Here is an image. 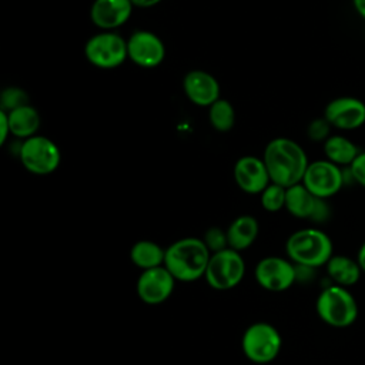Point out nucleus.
<instances>
[{
    "instance_id": "1",
    "label": "nucleus",
    "mask_w": 365,
    "mask_h": 365,
    "mask_svg": "<svg viewBox=\"0 0 365 365\" xmlns=\"http://www.w3.org/2000/svg\"><path fill=\"white\" fill-rule=\"evenodd\" d=\"M262 160L267 165L271 182L289 188L302 182L309 164L305 150L294 140L277 137L264 150Z\"/></svg>"
},
{
    "instance_id": "2",
    "label": "nucleus",
    "mask_w": 365,
    "mask_h": 365,
    "mask_svg": "<svg viewBox=\"0 0 365 365\" xmlns=\"http://www.w3.org/2000/svg\"><path fill=\"white\" fill-rule=\"evenodd\" d=\"M211 252L202 238L185 237L165 248L164 267L177 281L191 282L205 275Z\"/></svg>"
},
{
    "instance_id": "3",
    "label": "nucleus",
    "mask_w": 365,
    "mask_h": 365,
    "mask_svg": "<svg viewBox=\"0 0 365 365\" xmlns=\"http://www.w3.org/2000/svg\"><path fill=\"white\" fill-rule=\"evenodd\" d=\"M285 251L294 264L314 269L327 265L331 259L332 241L318 228H302L288 237Z\"/></svg>"
},
{
    "instance_id": "4",
    "label": "nucleus",
    "mask_w": 365,
    "mask_h": 365,
    "mask_svg": "<svg viewBox=\"0 0 365 365\" xmlns=\"http://www.w3.org/2000/svg\"><path fill=\"white\" fill-rule=\"evenodd\" d=\"M317 312L325 324L335 328H345L355 322L358 304L348 288L334 284L324 288L318 295Z\"/></svg>"
},
{
    "instance_id": "5",
    "label": "nucleus",
    "mask_w": 365,
    "mask_h": 365,
    "mask_svg": "<svg viewBox=\"0 0 365 365\" xmlns=\"http://www.w3.org/2000/svg\"><path fill=\"white\" fill-rule=\"evenodd\" d=\"M17 155L23 167L36 175L54 173L61 161L58 145L48 137L40 134L23 140Z\"/></svg>"
},
{
    "instance_id": "6",
    "label": "nucleus",
    "mask_w": 365,
    "mask_h": 365,
    "mask_svg": "<svg viewBox=\"0 0 365 365\" xmlns=\"http://www.w3.org/2000/svg\"><path fill=\"white\" fill-rule=\"evenodd\" d=\"M84 56L97 68H117L128 58L127 40L115 31H100L86 41Z\"/></svg>"
},
{
    "instance_id": "7",
    "label": "nucleus",
    "mask_w": 365,
    "mask_h": 365,
    "mask_svg": "<svg viewBox=\"0 0 365 365\" xmlns=\"http://www.w3.org/2000/svg\"><path fill=\"white\" fill-rule=\"evenodd\" d=\"M241 346L244 355L255 364L274 361L281 351V335L268 322L251 324L242 334Z\"/></svg>"
},
{
    "instance_id": "8",
    "label": "nucleus",
    "mask_w": 365,
    "mask_h": 365,
    "mask_svg": "<svg viewBox=\"0 0 365 365\" xmlns=\"http://www.w3.org/2000/svg\"><path fill=\"white\" fill-rule=\"evenodd\" d=\"M245 262L241 254L232 248H225L222 251L211 254L205 281L217 291H227L235 288L244 278Z\"/></svg>"
},
{
    "instance_id": "9",
    "label": "nucleus",
    "mask_w": 365,
    "mask_h": 365,
    "mask_svg": "<svg viewBox=\"0 0 365 365\" xmlns=\"http://www.w3.org/2000/svg\"><path fill=\"white\" fill-rule=\"evenodd\" d=\"M345 177L339 165L325 160H317L308 164L302 184L318 198L335 195L344 185Z\"/></svg>"
},
{
    "instance_id": "10",
    "label": "nucleus",
    "mask_w": 365,
    "mask_h": 365,
    "mask_svg": "<svg viewBox=\"0 0 365 365\" xmlns=\"http://www.w3.org/2000/svg\"><path fill=\"white\" fill-rule=\"evenodd\" d=\"M285 210L295 218L314 222H325L331 215L327 200L315 197L302 182L287 188Z\"/></svg>"
},
{
    "instance_id": "11",
    "label": "nucleus",
    "mask_w": 365,
    "mask_h": 365,
    "mask_svg": "<svg viewBox=\"0 0 365 365\" xmlns=\"http://www.w3.org/2000/svg\"><path fill=\"white\" fill-rule=\"evenodd\" d=\"M254 274L258 285L272 292L285 291L297 281L295 264L281 257H265L259 259Z\"/></svg>"
},
{
    "instance_id": "12",
    "label": "nucleus",
    "mask_w": 365,
    "mask_h": 365,
    "mask_svg": "<svg viewBox=\"0 0 365 365\" xmlns=\"http://www.w3.org/2000/svg\"><path fill=\"white\" fill-rule=\"evenodd\" d=\"M128 58L143 68L158 67L165 57L163 40L153 31L137 30L127 38Z\"/></svg>"
},
{
    "instance_id": "13",
    "label": "nucleus",
    "mask_w": 365,
    "mask_h": 365,
    "mask_svg": "<svg viewBox=\"0 0 365 365\" xmlns=\"http://www.w3.org/2000/svg\"><path fill=\"white\" fill-rule=\"evenodd\" d=\"M175 281L164 265L145 269L137 279V295L148 305L161 304L171 297Z\"/></svg>"
},
{
    "instance_id": "14",
    "label": "nucleus",
    "mask_w": 365,
    "mask_h": 365,
    "mask_svg": "<svg viewBox=\"0 0 365 365\" xmlns=\"http://www.w3.org/2000/svg\"><path fill=\"white\" fill-rule=\"evenodd\" d=\"M324 117L338 130H356L365 123V103L351 96L336 97L327 104Z\"/></svg>"
},
{
    "instance_id": "15",
    "label": "nucleus",
    "mask_w": 365,
    "mask_h": 365,
    "mask_svg": "<svg viewBox=\"0 0 365 365\" xmlns=\"http://www.w3.org/2000/svg\"><path fill=\"white\" fill-rule=\"evenodd\" d=\"M232 175L238 188L247 194H261L271 184L264 160L255 155L240 157L234 164Z\"/></svg>"
},
{
    "instance_id": "16",
    "label": "nucleus",
    "mask_w": 365,
    "mask_h": 365,
    "mask_svg": "<svg viewBox=\"0 0 365 365\" xmlns=\"http://www.w3.org/2000/svg\"><path fill=\"white\" fill-rule=\"evenodd\" d=\"M182 90L185 97L200 107H210L221 98L218 80L204 70L188 71L182 78Z\"/></svg>"
},
{
    "instance_id": "17",
    "label": "nucleus",
    "mask_w": 365,
    "mask_h": 365,
    "mask_svg": "<svg viewBox=\"0 0 365 365\" xmlns=\"http://www.w3.org/2000/svg\"><path fill=\"white\" fill-rule=\"evenodd\" d=\"M133 7L131 0H94L90 7V20L103 31H114L128 21Z\"/></svg>"
},
{
    "instance_id": "18",
    "label": "nucleus",
    "mask_w": 365,
    "mask_h": 365,
    "mask_svg": "<svg viewBox=\"0 0 365 365\" xmlns=\"http://www.w3.org/2000/svg\"><path fill=\"white\" fill-rule=\"evenodd\" d=\"M228 238V247L235 251L247 250L257 240L259 227L255 217L244 214L237 217L225 230Z\"/></svg>"
},
{
    "instance_id": "19",
    "label": "nucleus",
    "mask_w": 365,
    "mask_h": 365,
    "mask_svg": "<svg viewBox=\"0 0 365 365\" xmlns=\"http://www.w3.org/2000/svg\"><path fill=\"white\" fill-rule=\"evenodd\" d=\"M7 118H9L11 135H14L16 138L27 140L36 135L40 128V114L30 104H26L9 111Z\"/></svg>"
},
{
    "instance_id": "20",
    "label": "nucleus",
    "mask_w": 365,
    "mask_h": 365,
    "mask_svg": "<svg viewBox=\"0 0 365 365\" xmlns=\"http://www.w3.org/2000/svg\"><path fill=\"white\" fill-rule=\"evenodd\" d=\"M325 267L329 278L336 285H341L345 288L356 284L362 274V269L358 261L348 258L345 255H332Z\"/></svg>"
},
{
    "instance_id": "21",
    "label": "nucleus",
    "mask_w": 365,
    "mask_h": 365,
    "mask_svg": "<svg viewBox=\"0 0 365 365\" xmlns=\"http://www.w3.org/2000/svg\"><path fill=\"white\" fill-rule=\"evenodd\" d=\"M165 250L150 240L137 241L130 250L131 262L143 271L164 265Z\"/></svg>"
},
{
    "instance_id": "22",
    "label": "nucleus",
    "mask_w": 365,
    "mask_h": 365,
    "mask_svg": "<svg viewBox=\"0 0 365 365\" xmlns=\"http://www.w3.org/2000/svg\"><path fill=\"white\" fill-rule=\"evenodd\" d=\"M361 151L358 147L344 135H329L324 143V154L328 161L336 165H351Z\"/></svg>"
},
{
    "instance_id": "23",
    "label": "nucleus",
    "mask_w": 365,
    "mask_h": 365,
    "mask_svg": "<svg viewBox=\"0 0 365 365\" xmlns=\"http://www.w3.org/2000/svg\"><path fill=\"white\" fill-rule=\"evenodd\" d=\"M208 120L215 131H230L235 123V111L232 104L225 98L217 100L214 104L208 107Z\"/></svg>"
},
{
    "instance_id": "24",
    "label": "nucleus",
    "mask_w": 365,
    "mask_h": 365,
    "mask_svg": "<svg viewBox=\"0 0 365 365\" xmlns=\"http://www.w3.org/2000/svg\"><path fill=\"white\" fill-rule=\"evenodd\" d=\"M261 205L268 212H277L285 208L287 188L271 182L261 194Z\"/></svg>"
},
{
    "instance_id": "25",
    "label": "nucleus",
    "mask_w": 365,
    "mask_h": 365,
    "mask_svg": "<svg viewBox=\"0 0 365 365\" xmlns=\"http://www.w3.org/2000/svg\"><path fill=\"white\" fill-rule=\"evenodd\" d=\"M26 104H29V97H27V93L20 87H16V86L6 87L0 94V110L9 113Z\"/></svg>"
},
{
    "instance_id": "26",
    "label": "nucleus",
    "mask_w": 365,
    "mask_h": 365,
    "mask_svg": "<svg viewBox=\"0 0 365 365\" xmlns=\"http://www.w3.org/2000/svg\"><path fill=\"white\" fill-rule=\"evenodd\" d=\"M204 244L207 245V248L210 250L211 254L222 251L228 247V238H227V231L221 230L220 227H210L202 237Z\"/></svg>"
},
{
    "instance_id": "27",
    "label": "nucleus",
    "mask_w": 365,
    "mask_h": 365,
    "mask_svg": "<svg viewBox=\"0 0 365 365\" xmlns=\"http://www.w3.org/2000/svg\"><path fill=\"white\" fill-rule=\"evenodd\" d=\"M329 131H331V124L325 120V117H321V118H314L308 124L307 135L311 141L325 143V140L329 138Z\"/></svg>"
},
{
    "instance_id": "28",
    "label": "nucleus",
    "mask_w": 365,
    "mask_h": 365,
    "mask_svg": "<svg viewBox=\"0 0 365 365\" xmlns=\"http://www.w3.org/2000/svg\"><path fill=\"white\" fill-rule=\"evenodd\" d=\"M351 178L365 188V151H361L349 165Z\"/></svg>"
},
{
    "instance_id": "29",
    "label": "nucleus",
    "mask_w": 365,
    "mask_h": 365,
    "mask_svg": "<svg viewBox=\"0 0 365 365\" xmlns=\"http://www.w3.org/2000/svg\"><path fill=\"white\" fill-rule=\"evenodd\" d=\"M9 135H11L7 113L0 110V144H6Z\"/></svg>"
},
{
    "instance_id": "30",
    "label": "nucleus",
    "mask_w": 365,
    "mask_h": 365,
    "mask_svg": "<svg viewBox=\"0 0 365 365\" xmlns=\"http://www.w3.org/2000/svg\"><path fill=\"white\" fill-rule=\"evenodd\" d=\"M134 7H140V9H150L157 6L158 3H161L163 0H131Z\"/></svg>"
},
{
    "instance_id": "31",
    "label": "nucleus",
    "mask_w": 365,
    "mask_h": 365,
    "mask_svg": "<svg viewBox=\"0 0 365 365\" xmlns=\"http://www.w3.org/2000/svg\"><path fill=\"white\" fill-rule=\"evenodd\" d=\"M356 261L362 269V272H365V242L361 245L359 251H358V255H356Z\"/></svg>"
},
{
    "instance_id": "32",
    "label": "nucleus",
    "mask_w": 365,
    "mask_h": 365,
    "mask_svg": "<svg viewBox=\"0 0 365 365\" xmlns=\"http://www.w3.org/2000/svg\"><path fill=\"white\" fill-rule=\"evenodd\" d=\"M356 13L365 19V0H352Z\"/></svg>"
}]
</instances>
